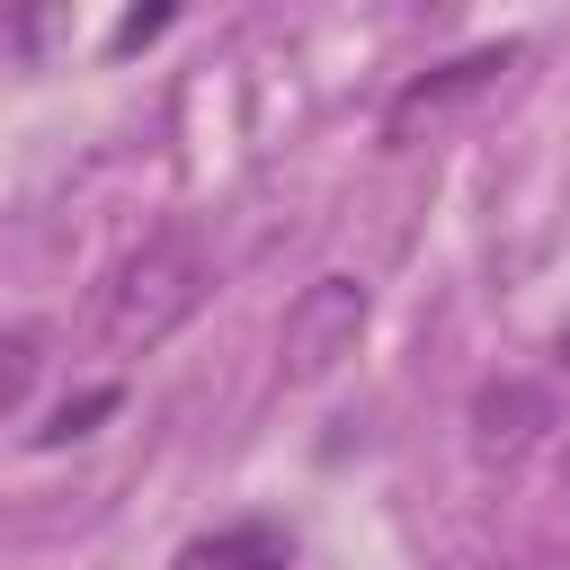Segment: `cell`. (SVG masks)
<instances>
[{
    "mask_svg": "<svg viewBox=\"0 0 570 570\" xmlns=\"http://www.w3.org/2000/svg\"><path fill=\"white\" fill-rule=\"evenodd\" d=\"M214 294V258L196 232H151L134 258H116L107 294H98V338L116 356H151L160 338H178Z\"/></svg>",
    "mask_w": 570,
    "mask_h": 570,
    "instance_id": "obj_1",
    "label": "cell"
},
{
    "mask_svg": "<svg viewBox=\"0 0 570 570\" xmlns=\"http://www.w3.org/2000/svg\"><path fill=\"white\" fill-rule=\"evenodd\" d=\"M365 285L356 276H312L294 303H285V330H276V365H285V383H321V374H338L347 356H356V338H365Z\"/></svg>",
    "mask_w": 570,
    "mask_h": 570,
    "instance_id": "obj_2",
    "label": "cell"
},
{
    "mask_svg": "<svg viewBox=\"0 0 570 570\" xmlns=\"http://www.w3.org/2000/svg\"><path fill=\"white\" fill-rule=\"evenodd\" d=\"M499 71H517V45H472V53L436 62V71H419V80H401V89H392V107H383V134H392V142H410V134H419V125H436L445 107L481 98Z\"/></svg>",
    "mask_w": 570,
    "mask_h": 570,
    "instance_id": "obj_3",
    "label": "cell"
},
{
    "mask_svg": "<svg viewBox=\"0 0 570 570\" xmlns=\"http://www.w3.org/2000/svg\"><path fill=\"white\" fill-rule=\"evenodd\" d=\"M543 428H552V392H543V383H481V392H472V445H481L490 463L534 454Z\"/></svg>",
    "mask_w": 570,
    "mask_h": 570,
    "instance_id": "obj_4",
    "label": "cell"
},
{
    "mask_svg": "<svg viewBox=\"0 0 570 570\" xmlns=\"http://www.w3.org/2000/svg\"><path fill=\"white\" fill-rule=\"evenodd\" d=\"M178 570H294V552H285L276 525H232V534H214V543H187Z\"/></svg>",
    "mask_w": 570,
    "mask_h": 570,
    "instance_id": "obj_5",
    "label": "cell"
},
{
    "mask_svg": "<svg viewBox=\"0 0 570 570\" xmlns=\"http://www.w3.org/2000/svg\"><path fill=\"white\" fill-rule=\"evenodd\" d=\"M45 374V330L27 321V330H0V419L27 401V383Z\"/></svg>",
    "mask_w": 570,
    "mask_h": 570,
    "instance_id": "obj_6",
    "label": "cell"
},
{
    "mask_svg": "<svg viewBox=\"0 0 570 570\" xmlns=\"http://www.w3.org/2000/svg\"><path fill=\"white\" fill-rule=\"evenodd\" d=\"M107 410H116V383H98V392H80V401H62V410H53L45 428H36V445H71V436H89V428H98Z\"/></svg>",
    "mask_w": 570,
    "mask_h": 570,
    "instance_id": "obj_7",
    "label": "cell"
},
{
    "mask_svg": "<svg viewBox=\"0 0 570 570\" xmlns=\"http://www.w3.org/2000/svg\"><path fill=\"white\" fill-rule=\"evenodd\" d=\"M160 27H169V9H134V18H116V36H107V45H116V53H134V45H151Z\"/></svg>",
    "mask_w": 570,
    "mask_h": 570,
    "instance_id": "obj_8",
    "label": "cell"
},
{
    "mask_svg": "<svg viewBox=\"0 0 570 570\" xmlns=\"http://www.w3.org/2000/svg\"><path fill=\"white\" fill-rule=\"evenodd\" d=\"M552 347H561V365H570V321H561V338H552Z\"/></svg>",
    "mask_w": 570,
    "mask_h": 570,
    "instance_id": "obj_9",
    "label": "cell"
},
{
    "mask_svg": "<svg viewBox=\"0 0 570 570\" xmlns=\"http://www.w3.org/2000/svg\"><path fill=\"white\" fill-rule=\"evenodd\" d=\"M525 570H534V561H525Z\"/></svg>",
    "mask_w": 570,
    "mask_h": 570,
    "instance_id": "obj_10",
    "label": "cell"
}]
</instances>
